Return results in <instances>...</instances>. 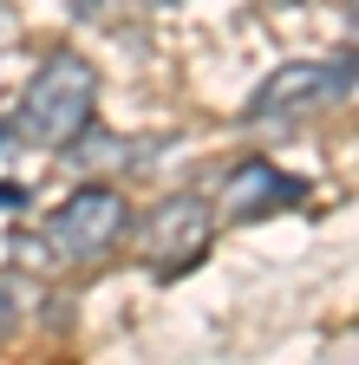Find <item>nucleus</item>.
I'll use <instances>...</instances> for the list:
<instances>
[{
  "label": "nucleus",
  "mask_w": 359,
  "mask_h": 365,
  "mask_svg": "<svg viewBox=\"0 0 359 365\" xmlns=\"http://www.w3.org/2000/svg\"><path fill=\"white\" fill-rule=\"evenodd\" d=\"M92 111H98V72H92L85 53L59 46V53H46V66L20 85V98L7 111V137H20L33 150H66L72 137L92 124Z\"/></svg>",
  "instance_id": "obj_1"
},
{
  "label": "nucleus",
  "mask_w": 359,
  "mask_h": 365,
  "mask_svg": "<svg viewBox=\"0 0 359 365\" xmlns=\"http://www.w3.org/2000/svg\"><path fill=\"white\" fill-rule=\"evenodd\" d=\"M124 228H131L124 196L111 190V182H85V190H72L46 215L39 242L53 248V261H98V255H111V242L124 235Z\"/></svg>",
  "instance_id": "obj_2"
},
{
  "label": "nucleus",
  "mask_w": 359,
  "mask_h": 365,
  "mask_svg": "<svg viewBox=\"0 0 359 365\" xmlns=\"http://www.w3.org/2000/svg\"><path fill=\"white\" fill-rule=\"evenodd\" d=\"M209 242H216V215H209L203 196H163V202H151V215L138 222V248H144V261H151L157 281L196 267V261L209 255Z\"/></svg>",
  "instance_id": "obj_3"
},
{
  "label": "nucleus",
  "mask_w": 359,
  "mask_h": 365,
  "mask_svg": "<svg viewBox=\"0 0 359 365\" xmlns=\"http://www.w3.org/2000/svg\"><path fill=\"white\" fill-rule=\"evenodd\" d=\"M340 98H353V53H340V66L294 59V66H281L275 78L255 85V98L242 105V124L300 118V111H313V105H340Z\"/></svg>",
  "instance_id": "obj_4"
},
{
  "label": "nucleus",
  "mask_w": 359,
  "mask_h": 365,
  "mask_svg": "<svg viewBox=\"0 0 359 365\" xmlns=\"http://www.w3.org/2000/svg\"><path fill=\"white\" fill-rule=\"evenodd\" d=\"M294 202H307V182L288 176L281 163H268V157H248L222 176V215L229 222H255V215H275Z\"/></svg>",
  "instance_id": "obj_5"
},
{
  "label": "nucleus",
  "mask_w": 359,
  "mask_h": 365,
  "mask_svg": "<svg viewBox=\"0 0 359 365\" xmlns=\"http://www.w3.org/2000/svg\"><path fill=\"white\" fill-rule=\"evenodd\" d=\"M14 319H20V307H14V294H7V287H0V339L14 333Z\"/></svg>",
  "instance_id": "obj_6"
},
{
  "label": "nucleus",
  "mask_w": 359,
  "mask_h": 365,
  "mask_svg": "<svg viewBox=\"0 0 359 365\" xmlns=\"http://www.w3.org/2000/svg\"><path fill=\"white\" fill-rule=\"evenodd\" d=\"M151 7H183V0H151Z\"/></svg>",
  "instance_id": "obj_7"
}]
</instances>
